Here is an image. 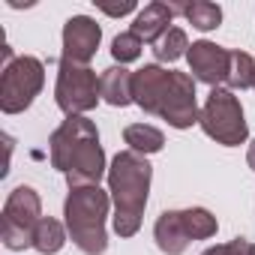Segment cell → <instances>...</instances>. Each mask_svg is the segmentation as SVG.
I'll use <instances>...</instances> for the list:
<instances>
[{"instance_id":"9c48e42d","label":"cell","mask_w":255,"mask_h":255,"mask_svg":"<svg viewBox=\"0 0 255 255\" xmlns=\"http://www.w3.org/2000/svg\"><path fill=\"white\" fill-rule=\"evenodd\" d=\"M186 63H189V72L195 81L201 84H210L213 87H222L228 81V66H231V51L216 45V42H207V39H198L189 45L186 51Z\"/></svg>"},{"instance_id":"e0dca14e","label":"cell","mask_w":255,"mask_h":255,"mask_svg":"<svg viewBox=\"0 0 255 255\" xmlns=\"http://www.w3.org/2000/svg\"><path fill=\"white\" fill-rule=\"evenodd\" d=\"M186 51H189V36H186L183 27H171V30L153 45V54H156L159 63H174V60L186 57Z\"/></svg>"},{"instance_id":"6da1fadb","label":"cell","mask_w":255,"mask_h":255,"mask_svg":"<svg viewBox=\"0 0 255 255\" xmlns=\"http://www.w3.org/2000/svg\"><path fill=\"white\" fill-rule=\"evenodd\" d=\"M132 102L162 117L174 129H189L198 123V96H195V78L177 69H165L159 63H147L132 75Z\"/></svg>"},{"instance_id":"5bb4252c","label":"cell","mask_w":255,"mask_h":255,"mask_svg":"<svg viewBox=\"0 0 255 255\" xmlns=\"http://www.w3.org/2000/svg\"><path fill=\"white\" fill-rule=\"evenodd\" d=\"M174 12H180L195 30L207 33V30H216L222 24V6L219 3H207V0H192V3H171Z\"/></svg>"},{"instance_id":"3957f363","label":"cell","mask_w":255,"mask_h":255,"mask_svg":"<svg viewBox=\"0 0 255 255\" xmlns=\"http://www.w3.org/2000/svg\"><path fill=\"white\" fill-rule=\"evenodd\" d=\"M150 180H153V165L147 156L120 150L111 165H108V192L114 201V231L120 237H135L144 219L147 195H150Z\"/></svg>"},{"instance_id":"ffe728a7","label":"cell","mask_w":255,"mask_h":255,"mask_svg":"<svg viewBox=\"0 0 255 255\" xmlns=\"http://www.w3.org/2000/svg\"><path fill=\"white\" fill-rule=\"evenodd\" d=\"M141 48H144V42H141L132 30H126V33H117V36H114V42H111V57L123 66V63L138 60V57H141Z\"/></svg>"},{"instance_id":"ac0fdd59","label":"cell","mask_w":255,"mask_h":255,"mask_svg":"<svg viewBox=\"0 0 255 255\" xmlns=\"http://www.w3.org/2000/svg\"><path fill=\"white\" fill-rule=\"evenodd\" d=\"M255 84V60L246 51H231V66H228V90H246Z\"/></svg>"},{"instance_id":"30bf717a","label":"cell","mask_w":255,"mask_h":255,"mask_svg":"<svg viewBox=\"0 0 255 255\" xmlns=\"http://www.w3.org/2000/svg\"><path fill=\"white\" fill-rule=\"evenodd\" d=\"M99 39H102V27L90 15H72L63 24V60L87 66L99 48Z\"/></svg>"},{"instance_id":"484cf974","label":"cell","mask_w":255,"mask_h":255,"mask_svg":"<svg viewBox=\"0 0 255 255\" xmlns=\"http://www.w3.org/2000/svg\"><path fill=\"white\" fill-rule=\"evenodd\" d=\"M252 87H255V84H252Z\"/></svg>"},{"instance_id":"d4e9b609","label":"cell","mask_w":255,"mask_h":255,"mask_svg":"<svg viewBox=\"0 0 255 255\" xmlns=\"http://www.w3.org/2000/svg\"><path fill=\"white\" fill-rule=\"evenodd\" d=\"M252 255H255V243H252Z\"/></svg>"},{"instance_id":"8fae6325","label":"cell","mask_w":255,"mask_h":255,"mask_svg":"<svg viewBox=\"0 0 255 255\" xmlns=\"http://www.w3.org/2000/svg\"><path fill=\"white\" fill-rule=\"evenodd\" d=\"M153 240L165 255H183L186 246L192 243L189 225L183 219V210H162L156 225H153Z\"/></svg>"},{"instance_id":"cb8c5ba5","label":"cell","mask_w":255,"mask_h":255,"mask_svg":"<svg viewBox=\"0 0 255 255\" xmlns=\"http://www.w3.org/2000/svg\"><path fill=\"white\" fill-rule=\"evenodd\" d=\"M246 162H249V168L255 171V141L249 144V153H246Z\"/></svg>"},{"instance_id":"5b68a950","label":"cell","mask_w":255,"mask_h":255,"mask_svg":"<svg viewBox=\"0 0 255 255\" xmlns=\"http://www.w3.org/2000/svg\"><path fill=\"white\" fill-rule=\"evenodd\" d=\"M198 126L207 138H213L222 147H240L249 138V126L243 120V105L228 87H213L201 105Z\"/></svg>"},{"instance_id":"7c38bea8","label":"cell","mask_w":255,"mask_h":255,"mask_svg":"<svg viewBox=\"0 0 255 255\" xmlns=\"http://www.w3.org/2000/svg\"><path fill=\"white\" fill-rule=\"evenodd\" d=\"M177 12H174V6L171 3H147L138 15H135V21H132V33L141 39V42H147V45H156L168 30H171V18H174Z\"/></svg>"},{"instance_id":"2e32d148","label":"cell","mask_w":255,"mask_h":255,"mask_svg":"<svg viewBox=\"0 0 255 255\" xmlns=\"http://www.w3.org/2000/svg\"><path fill=\"white\" fill-rule=\"evenodd\" d=\"M66 234H69V231H66L63 222H57V219H51V216H42L39 225H36V231H33V249L42 252V255H54V252L63 249Z\"/></svg>"},{"instance_id":"52a82bcc","label":"cell","mask_w":255,"mask_h":255,"mask_svg":"<svg viewBox=\"0 0 255 255\" xmlns=\"http://www.w3.org/2000/svg\"><path fill=\"white\" fill-rule=\"evenodd\" d=\"M102 99V84L90 66L63 60L57 63V84H54V102L66 117H84L96 108Z\"/></svg>"},{"instance_id":"4fadbf2b","label":"cell","mask_w":255,"mask_h":255,"mask_svg":"<svg viewBox=\"0 0 255 255\" xmlns=\"http://www.w3.org/2000/svg\"><path fill=\"white\" fill-rule=\"evenodd\" d=\"M132 75L126 66H108L102 69L99 75V84H102V99L114 108H126L132 105Z\"/></svg>"},{"instance_id":"8992f818","label":"cell","mask_w":255,"mask_h":255,"mask_svg":"<svg viewBox=\"0 0 255 255\" xmlns=\"http://www.w3.org/2000/svg\"><path fill=\"white\" fill-rule=\"evenodd\" d=\"M42 219V198L33 186H15L0 213V240L6 249L21 252L33 246V231Z\"/></svg>"},{"instance_id":"ba28073f","label":"cell","mask_w":255,"mask_h":255,"mask_svg":"<svg viewBox=\"0 0 255 255\" xmlns=\"http://www.w3.org/2000/svg\"><path fill=\"white\" fill-rule=\"evenodd\" d=\"M45 84V63L39 57H15L3 66L0 75V111L3 114H21L33 105Z\"/></svg>"},{"instance_id":"277c9868","label":"cell","mask_w":255,"mask_h":255,"mask_svg":"<svg viewBox=\"0 0 255 255\" xmlns=\"http://www.w3.org/2000/svg\"><path fill=\"white\" fill-rule=\"evenodd\" d=\"M108 204H111V192L99 186H75L63 201L69 240L84 255H102L108 249V234H105Z\"/></svg>"},{"instance_id":"7a4b0ae2","label":"cell","mask_w":255,"mask_h":255,"mask_svg":"<svg viewBox=\"0 0 255 255\" xmlns=\"http://www.w3.org/2000/svg\"><path fill=\"white\" fill-rule=\"evenodd\" d=\"M48 153L51 165L66 177L69 189L99 186L102 174H108L96 123L87 117H66L48 138Z\"/></svg>"},{"instance_id":"44dd1931","label":"cell","mask_w":255,"mask_h":255,"mask_svg":"<svg viewBox=\"0 0 255 255\" xmlns=\"http://www.w3.org/2000/svg\"><path fill=\"white\" fill-rule=\"evenodd\" d=\"M99 9H102L105 15H111V18H120V15H126V12H132V9H135V3H132V0H123L120 6H105V3H102Z\"/></svg>"},{"instance_id":"7402d4cb","label":"cell","mask_w":255,"mask_h":255,"mask_svg":"<svg viewBox=\"0 0 255 255\" xmlns=\"http://www.w3.org/2000/svg\"><path fill=\"white\" fill-rule=\"evenodd\" d=\"M228 255H252V243L246 237H234L228 243Z\"/></svg>"},{"instance_id":"d6986e66","label":"cell","mask_w":255,"mask_h":255,"mask_svg":"<svg viewBox=\"0 0 255 255\" xmlns=\"http://www.w3.org/2000/svg\"><path fill=\"white\" fill-rule=\"evenodd\" d=\"M183 219L189 225L192 240H207V237H213L219 231V222H216V216L207 207H186L183 210Z\"/></svg>"},{"instance_id":"603a6c76","label":"cell","mask_w":255,"mask_h":255,"mask_svg":"<svg viewBox=\"0 0 255 255\" xmlns=\"http://www.w3.org/2000/svg\"><path fill=\"white\" fill-rule=\"evenodd\" d=\"M201 255H228V243H219V246H210V249H204Z\"/></svg>"},{"instance_id":"9a60e30c","label":"cell","mask_w":255,"mask_h":255,"mask_svg":"<svg viewBox=\"0 0 255 255\" xmlns=\"http://www.w3.org/2000/svg\"><path fill=\"white\" fill-rule=\"evenodd\" d=\"M123 141L129 144L132 153H141V156L159 153L165 147V135L156 129V126H150V123H129L123 129Z\"/></svg>"}]
</instances>
